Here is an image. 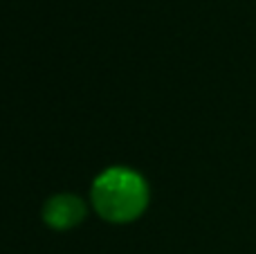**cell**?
Segmentation results:
<instances>
[{
    "label": "cell",
    "mask_w": 256,
    "mask_h": 254,
    "mask_svg": "<svg viewBox=\"0 0 256 254\" xmlns=\"http://www.w3.org/2000/svg\"><path fill=\"white\" fill-rule=\"evenodd\" d=\"M92 205L110 223H130L148 205L146 180L130 169L112 166L94 180Z\"/></svg>",
    "instance_id": "1"
},
{
    "label": "cell",
    "mask_w": 256,
    "mask_h": 254,
    "mask_svg": "<svg viewBox=\"0 0 256 254\" xmlns=\"http://www.w3.org/2000/svg\"><path fill=\"white\" fill-rule=\"evenodd\" d=\"M43 218L52 230H72L86 218V205L74 194L52 196L43 207Z\"/></svg>",
    "instance_id": "2"
}]
</instances>
